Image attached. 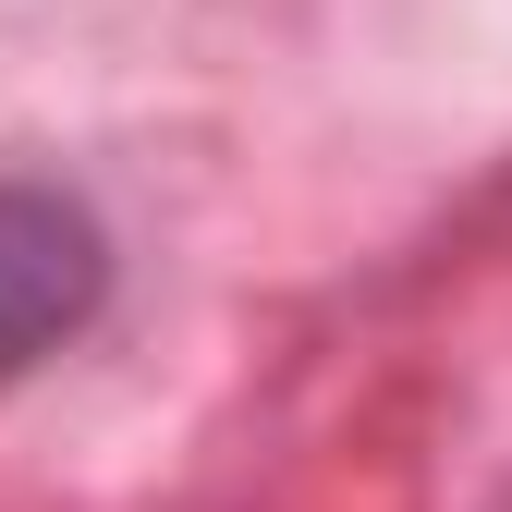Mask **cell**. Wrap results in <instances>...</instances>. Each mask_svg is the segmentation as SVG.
I'll list each match as a JSON object with an SVG mask.
<instances>
[{
  "mask_svg": "<svg viewBox=\"0 0 512 512\" xmlns=\"http://www.w3.org/2000/svg\"><path fill=\"white\" fill-rule=\"evenodd\" d=\"M110 293V232L61 183H0V378L61 354Z\"/></svg>",
  "mask_w": 512,
  "mask_h": 512,
  "instance_id": "cell-1",
  "label": "cell"
}]
</instances>
